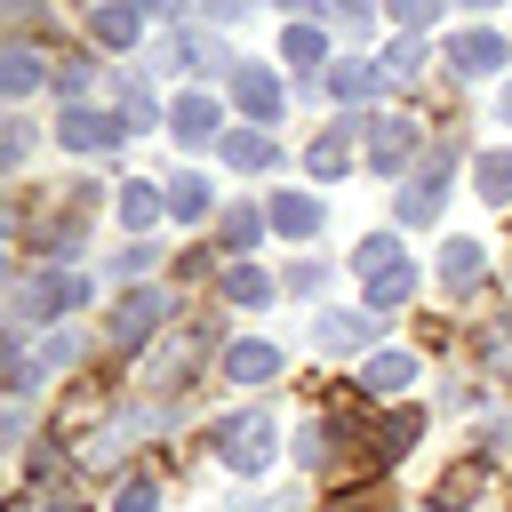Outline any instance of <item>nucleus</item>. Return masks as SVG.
<instances>
[{"label": "nucleus", "mask_w": 512, "mask_h": 512, "mask_svg": "<svg viewBox=\"0 0 512 512\" xmlns=\"http://www.w3.org/2000/svg\"><path fill=\"white\" fill-rule=\"evenodd\" d=\"M208 448H216V464H232V472H264L272 448H280V424H272L264 400H248V408H232V416L208 424Z\"/></svg>", "instance_id": "f257e3e1"}, {"label": "nucleus", "mask_w": 512, "mask_h": 512, "mask_svg": "<svg viewBox=\"0 0 512 512\" xmlns=\"http://www.w3.org/2000/svg\"><path fill=\"white\" fill-rule=\"evenodd\" d=\"M352 272L368 280V304H376V312H400V304L416 296V264L400 256V240H392V232H368V240H360V256H352Z\"/></svg>", "instance_id": "f03ea898"}, {"label": "nucleus", "mask_w": 512, "mask_h": 512, "mask_svg": "<svg viewBox=\"0 0 512 512\" xmlns=\"http://www.w3.org/2000/svg\"><path fill=\"white\" fill-rule=\"evenodd\" d=\"M160 328H168V288H128V296L112 304V320H104V344H120V352H152Z\"/></svg>", "instance_id": "7ed1b4c3"}, {"label": "nucleus", "mask_w": 512, "mask_h": 512, "mask_svg": "<svg viewBox=\"0 0 512 512\" xmlns=\"http://www.w3.org/2000/svg\"><path fill=\"white\" fill-rule=\"evenodd\" d=\"M504 64H512V40L488 32V24H472V32L448 40V72H456V80H488V72H504Z\"/></svg>", "instance_id": "20e7f679"}, {"label": "nucleus", "mask_w": 512, "mask_h": 512, "mask_svg": "<svg viewBox=\"0 0 512 512\" xmlns=\"http://www.w3.org/2000/svg\"><path fill=\"white\" fill-rule=\"evenodd\" d=\"M56 136L72 144V152H112L120 136H136L120 112H96V104H64V120H56Z\"/></svg>", "instance_id": "39448f33"}, {"label": "nucleus", "mask_w": 512, "mask_h": 512, "mask_svg": "<svg viewBox=\"0 0 512 512\" xmlns=\"http://www.w3.org/2000/svg\"><path fill=\"white\" fill-rule=\"evenodd\" d=\"M424 152V136H416V120H368V168L376 176H408V160Z\"/></svg>", "instance_id": "423d86ee"}, {"label": "nucleus", "mask_w": 512, "mask_h": 512, "mask_svg": "<svg viewBox=\"0 0 512 512\" xmlns=\"http://www.w3.org/2000/svg\"><path fill=\"white\" fill-rule=\"evenodd\" d=\"M432 280H440V296H480V280H488V256H480V240H440V264H432Z\"/></svg>", "instance_id": "0eeeda50"}, {"label": "nucleus", "mask_w": 512, "mask_h": 512, "mask_svg": "<svg viewBox=\"0 0 512 512\" xmlns=\"http://www.w3.org/2000/svg\"><path fill=\"white\" fill-rule=\"evenodd\" d=\"M144 16H152L144 0H96V8H88V32H96L104 48H136V40H144Z\"/></svg>", "instance_id": "6e6552de"}, {"label": "nucleus", "mask_w": 512, "mask_h": 512, "mask_svg": "<svg viewBox=\"0 0 512 512\" xmlns=\"http://www.w3.org/2000/svg\"><path fill=\"white\" fill-rule=\"evenodd\" d=\"M376 336H384L376 312H320V320H312V344H320V352H360V344H376Z\"/></svg>", "instance_id": "1a4fd4ad"}, {"label": "nucleus", "mask_w": 512, "mask_h": 512, "mask_svg": "<svg viewBox=\"0 0 512 512\" xmlns=\"http://www.w3.org/2000/svg\"><path fill=\"white\" fill-rule=\"evenodd\" d=\"M232 104H240L256 128H272V120H280V80H272L264 64H240V72H232Z\"/></svg>", "instance_id": "9d476101"}, {"label": "nucleus", "mask_w": 512, "mask_h": 512, "mask_svg": "<svg viewBox=\"0 0 512 512\" xmlns=\"http://www.w3.org/2000/svg\"><path fill=\"white\" fill-rule=\"evenodd\" d=\"M216 120H224V112H216V96H176V104H168V136H176L184 152L216 144Z\"/></svg>", "instance_id": "9b49d317"}, {"label": "nucleus", "mask_w": 512, "mask_h": 512, "mask_svg": "<svg viewBox=\"0 0 512 512\" xmlns=\"http://www.w3.org/2000/svg\"><path fill=\"white\" fill-rule=\"evenodd\" d=\"M272 376H280V344H264V336L224 344V384H272Z\"/></svg>", "instance_id": "f8f14e48"}, {"label": "nucleus", "mask_w": 512, "mask_h": 512, "mask_svg": "<svg viewBox=\"0 0 512 512\" xmlns=\"http://www.w3.org/2000/svg\"><path fill=\"white\" fill-rule=\"evenodd\" d=\"M488 464H496V456H456V464L440 472V488H432V512H464V504L488 488Z\"/></svg>", "instance_id": "ddd939ff"}, {"label": "nucleus", "mask_w": 512, "mask_h": 512, "mask_svg": "<svg viewBox=\"0 0 512 512\" xmlns=\"http://www.w3.org/2000/svg\"><path fill=\"white\" fill-rule=\"evenodd\" d=\"M416 432H424V416H416V408H392V416L368 424V456H376V464H400V456L416 448Z\"/></svg>", "instance_id": "4468645a"}, {"label": "nucleus", "mask_w": 512, "mask_h": 512, "mask_svg": "<svg viewBox=\"0 0 512 512\" xmlns=\"http://www.w3.org/2000/svg\"><path fill=\"white\" fill-rule=\"evenodd\" d=\"M160 56H168V72H216V64H232V56L216 48V32H200V24H192V32H168Z\"/></svg>", "instance_id": "2eb2a0df"}, {"label": "nucleus", "mask_w": 512, "mask_h": 512, "mask_svg": "<svg viewBox=\"0 0 512 512\" xmlns=\"http://www.w3.org/2000/svg\"><path fill=\"white\" fill-rule=\"evenodd\" d=\"M408 376H416V352H400V344H392V352H376V360L360 368V392H368V400H400V392H408Z\"/></svg>", "instance_id": "dca6fc26"}, {"label": "nucleus", "mask_w": 512, "mask_h": 512, "mask_svg": "<svg viewBox=\"0 0 512 512\" xmlns=\"http://www.w3.org/2000/svg\"><path fill=\"white\" fill-rule=\"evenodd\" d=\"M280 56H288V64L304 72V88H320V64H328V32H320V24H288Z\"/></svg>", "instance_id": "f3484780"}, {"label": "nucleus", "mask_w": 512, "mask_h": 512, "mask_svg": "<svg viewBox=\"0 0 512 512\" xmlns=\"http://www.w3.org/2000/svg\"><path fill=\"white\" fill-rule=\"evenodd\" d=\"M376 88H384V64H360V56L328 64V96H336V104H368Z\"/></svg>", "instance_id": "a211bd4d"}, {"label": "nucleus", "mask_w": 512, "mask_h": 512, "mask_svg": "<svg viewBox=\"0 0 512 512\" xmlns=\"http://www.w3.org/2000/svg\"><path fill=\"white\" fill-rule=\"evenodd\" d=\"M264 216H272V232H288V240H312V232H320V200H312V192H272Z\"/></svg>", "instance_id": "6ab92c4d"}, {"label": "nucleus", "mask_w": 512, "mask_h": 512, "mask_svg": "<svg viewBox=\"0 0 512 512\" xmlns=\"http://www.w3.org/2000/svg\"><path fill=\"white\" fill-rule=\"evenodd\" d=\"M224 160L256 176V168H280V144H272L264 128H224Z\"/></svg>", "instance_id": "aec40b11"}, {"label": "nucleus", "mask_w": 512, "mask_h": 512, "mask_svg": "<svg viewBox=\"0 0 512 512\" xmlns=\"http://www.w3.org/2000/svg\"><path fill=\"white\" fill-rule=\"evenodd\" d=\"M208 208H216V192H208V176H192V168H176V176H168V216H176V224H200Z\"/></svg>", "instance_id": "412c9836"}, {"label": "nucleus", "mask_w": 512, "mask_h": 512, "mask_svg": "<svg viewBox=\"0 0 512 512\" xmlns=\"http://www.w3.org/2000/svg\"><path fill=\"white\" fill-rule=\"evenodd\" d=\"M160 216H168V192L160 184H120V224L128 232H152Z\"/></svg>", "instance_id": "4be33fe9"}, {"label": "nucleus", "mask_w": 512, "mask_h": 512, "mask_svg": "<svg viewBox=\"0 0 512 512\" xmlns=\"http://www.w3.org/2000/svg\"><path fill=\"white\" fill-rule=\"evenodd\" d=\"M472 192H480L488 208H512V152H480V160H472Z\"/></svg>", "instance_id": "5701e85b"}, {"label": "nucleus", "mask_w": 512, "mask_h": 512, "mask_svg": "<svg viewBox=\"0 0 512 512\" xmlns=\"http://www.w3.org/2000/svg\"><path fill=\"white\" fill-rule=\"evenodd\" d=\"M0 80H8V96L40 88V48H32V40H8V56H0Z\"/></svg>", "instance_id": "b1692460"}, {"label": "nucleus", "mask_w": 512, "mask_h": 512, "mask_svg": "<svg viewBox=\"0 0 512 512\" xmlns=\"http://www.w3.org/2000/svg\"><path fill=\"white\" fill-rule=\"evenodd\" d=\"M440 192H448L440 176H408V192H400V224H432V216H440Z\"/></svg>", "instance_id": "393cba45"}, {"label": "nucleus", "mask_w": 512, "mask_h": 512, "mask_svg": "<svg viewBox=\"0 0 512 512\" xmlns=\"http://www.w3.org/2000/svg\"><path fill=\"white\" fill-rule=\"evenodd\" d=\"M216 280H224V296H232V304H272V280H264L256 264H240V256H232Z\"/></svg>", "instance_id": "a878e982"}, {"label": "nucleus", "mask_w": 512, "mask_h": 512, "mask_svg": "<svg viewBox=\"0 0 512 512\" xmlns=\"http://www.w3.org/2000/svg\"><path fill=\"white\" fill-rule=\"evenodd\" d=\"M264 224H272V216H256L248 200H232V208H224V256H240V248H256V232H264Z\"/></svg>", "instance_id": "bb28decb"}, {"label": "nucleus", "mask_w": 512, "mask_h": 512, "mask_svg": "<svg viewBox=\"0 0 512 512\" xmlns=\"http://www.w3.org/2000/svg\"><path fill=\"white\" fill-rule=\"evenodd\" d=\"M480 360H488V376H496V384H504V376H512V312H504V320H488V328H480Z\"/></svg>", "instance_id": "cd10ccee"}, {"label": "nucleus", "mask_w": 512, "mask_h": 512, "mask_svg": "<svg viewBox=\"0 0 512 512\" xmlns=\"http://www.w3.org/2000/svg\"><path fill=\"white\" fill-rule=\"evenodd\" d=\"M112 512H160V480H152V472H128V480L112 488Z\"/></svg>", "instance_id": "c85d7f7f"}, {"label": "nucleus", "mask_w": 512, "mask_h": 512, "mask_svg": "<svg viewBox=\"0 0 512 512\" xmlns=\"http://www.w3.org/2000/svg\"><path fill=\"white\" fill-rule=\"evenodd\" d=\"M384 72H392V80H416V72H424V40H416V32H400V40L384 48Z\"/></svg>", "instance_id": "c756f323"}, {"label": "nucleus", "mask_w": 512, "mask_h": 512, "mask_svg": "<svg viewBox=\"0 0 512 512\" xmlns=\"http://www.w3.org/2000/svg\"><path fill=\"white\" fill-rule=\"evenodd\" d=\"M152 264H160V248H152V240H128V248H120V256H112L104 272H112V280H144Z\"/></svg>", "instance_id": "7c9ffc66"}, {"label": "nucleus", "mask_w": 512, "mask_h": 512, "mask_svg": "<svg viewBox=\"0 0 512 512\" xmlns=\"http://www.w3.org/2000/svg\"><path fill=\"white\" fill-rule=\"evenodd\" d=\"M48 80H56V96H88V80H96V72H88V56H56V72H48Z\"/></svg>", "instance_id": "2f4dec72"}, {"label": "nucleus", "mask_w": 512, "mask_h": 512, "mask_svg": "<svg viewBox=\"0 0 512 512\" xmlns=\"http://www.w3.org/2000/svg\"><path fill=\"white\" fill-rule=\"evenodd\" d=\"M320 288H328V264H312V256L288 264V296H320Z\"/></svg>", "instance_id": "473e14b6"}, {"label": "nucleus", "mask_w": 512, "mask_h": 512, "mask_svg": "<svg viewBox=\"0 0 512 512\" xmlns=\"http://www.w3.org/2000/svg\"><path fill=\"white\" fill-rule=\"evenodd\" d=\"M384 8H392V24H400V32H424L440 0H384Z\"/></svg>", "instance_id": "72a5a7b5"}, {"label": "nucleus", "mask_w": 512, "mask_h": 512, "mask_svg": "<svg viewBox=\"0 0 512 512\" xmlns=\"http://www.w3.org/2000/svg\"><path fill=\"white\" fill-rule=\"evenodd\" d=\"M248 0H200V24H240Z\"/></svg>", "instance_id": "f704fd0d"}, {"label": "nucleus", "mask_w": 512, "mask_h": 512, "mask_svg": "<svg viewBox=\"0 0 512 512\" xmlns=\"http://www.w3.org/2000/svg\"><path fill=\"white\" fill-rule=\"evenodd\" d=\"M24 152H32V120H8V168H16Z\"/></svg>", "instance_id": "c9c22d12"}, {"label": "nucleus", "mask_w": 512, "mask_h": 512, "mask_svg": "<svg viewBox=\"0 0 512 512\" xmlns=\"http://www.w3.org/2000/svg\"><path fill=\"white\" fill-rule=\"evenodd\" d=\"M328 8H336V24H344V32H360V24H368V0H328Z\"/></svg>", "instance_id": "e433bc0d"}, {"label": "nucleus", "mask_w": 512, "mask_h": 512, "mask_svg": "<svg viewBox=\"0 0 512 512\" xmlns=\"http://www.w3.org/2000/svg\"><path fill=\"white\" fill-rule=\"evenodd\" d=\"M16 512H80L72 496H48V504H16Z\"/></svg>", "instance_id": "4c0bfd02"}, {"label": "nucleus", "mask_w": 512, "mask_h": 512, "mask_svg": "<svg viewBox=\"0 0 512 512\" xmlns=\"http://www.w3.org/2000/svg\"><path fill=\"white\" fill-rule=\"evenodd\" d=\"M8 16H16V24H32V16H40V0H8Z\"/></svg>", "instance_id": "58836bf2"}, {"label": "nucleus", "mask_w": 512, "mask_h": 512, "mask_svg": "<svg viewBox=\"0 0 512 512\" xmlns=\"http://www.w3.org/2000/svg\"><path fill=\"white\" fill-rule=\"evenodd\" d=\"M496 120H504V128H512V88H504V96H496Z\"/></svg>", "instance_id": "ea45409f"}, {"label": "nucleus", "mask_w": 512, "mask_h": 512, "mask_svg": "<svg viewBox=\"0 0 512 512\" xmlns=\"http://www.w3.org/2000/svg\"><path fill=\"white\" fill-rule=\"evenodd\" d=\"M272 8H288V16H304V8H320V0H272Z\"/></svg>", "instance_id": "a19ab883"}, {"label": "nucleus", "mask_w": 512, "mask_h": 512, "mask_svg": "<svg viewBox=\"0 0 512 512\" xmlns=\"http://www.w3.org/2000/svg\"><path fill=\"white\" fill-rule=\"evenodd\" d=\"M464 8H496V0H464Z\"/></svg>", "instance_id": "79ce46f5"}, {"label": "nucleus", "mask_w": 512, "mask_h": 512, "mask_svg": "<svg viewBox=\"0 0 512 512\" xmlns=\"http://www.w3.org/2000/svg\"><path fill=\"white\" fill-rule=\"evenodd\" d=\"M88 8H96V0H88Z\"/></svg>", "instance_id": "37998d69"}]
</instances>
